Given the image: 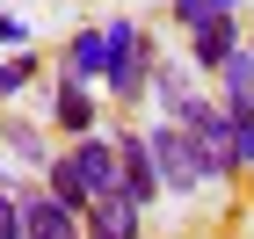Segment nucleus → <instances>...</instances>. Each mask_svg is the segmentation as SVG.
I'll return each mask as SVG.
<instances>
[{
    "instance_id": "4468645a",
    "label": "nucleus",
    "mask_w": 254,
    "mask_h": 239,
    "mask_svg": "<svg viewBox=\"0 0 254 239\" xmlns=\"http://www.w3.org/2000/svg\"><path fill=\"white\" fill-rule=\"evenodd\" d=\"M29 80H37V58H29V51H22V58H0V101H7V95H22Z\"/></svg>"
},
{
    "instance_id": "f257e3e1",
    "label": "nucleus",
    "mask_w": 254,
    "mask_h": 239,
    "mask_svg": "<svg viewBox=\"0 0 254 239\" xmlns=\"http://www.w3.org/2000/svg\"><path fill=\"white\" fill-rule=\"evenodd\" d=\"M102 29H109V65H102V87H109V101H138L145 87H153L160 44L145 37V29H138L131 15H109Z\"/></svg>"
},
{
    "instance_id": "0eeeda50",
    "label": "nucleus",
    "mask_w": 254,
    "mask_h": 239,
    "mask_svg": "<svg viewBox=\"0 0 254 239\" xmlns=\"http://www.w3.org/2000/svg\"><path fill=\"white\" fill-rule=\"evenodd\" d=\"M22 232L29 239H80V210L59 203L51 189H37V196H22Z\"/></svg>"
},
{
    "instance_id": "1a4fd4ad",
    "label": "nucleus",
    "mask_w": 254,
    "mask_h": 239,
    "mask_svg": "<svg viewBox=\"0 0 254 239\" xmlns=\"http://www.w3.org/2000/svg\"><path fill=\"white\" fill-rule=\"evenodd\" d=\"M44 189H51L59 203H73L80 218H87V203H95V189H87V174H80L73 152H51V159H44Z\"/></svg>"
},
{
    "instance_id": "39448f33",
    "label": "nucleus",
    "mask_w": 254,
    "mask_h": 239,
    "mask_svg": "<svg viewBox=\"0 0 254 239\" xmlns=\"http://www.w3.org/2000/svg\"><path fill=\"white\" fill-rule=\"evenodd\" d=\"M240 44H247V29H240L233 15H211V22H196V29H189V65H196V73H218Z\"/></svg>"
},
{
    "instance_id": "20e7f679",
    "label": "nucleus",
    "mask_w": 254,
    "mask_h": 239,
    "mask_svg": "<svg viewBox=\"0 0 254 239\" xmlns=\"http://www.w3.org/2000/svg\"><path fill=\"white\" fill-rule=\"evenodd\" d=\"M117 152H124V189H131V196L153 210V203L167 196V181H160V159H153V138H145V131H124V138H117Z\"/></svg>"
},
{
    "instance_id": "423d86ee",
    "label": "nucleus",
    "mask_w": 254,
    "mask_h": 239,
    "mask_svg": "<svg viewBox=\"0 0 254 239\" xmlns=\"http://www.w3.org/2000/svg\"><path fill=\"white\" fill-rule=\"evenodd\" d=\"M73 159H80V174H87V189H95V196L124 189V152H117V138L87 131V138H73Z\"/></svg>"
},
{
    "instance_id": "9d476101",
    "label": "nucleus",
    "mask_w": 254,
    "mask_h": 239,
    "mask_svg": "<svg viewBox=\"0 0 254 239\" xmlns=\"http://www.w3.org/2000/svg\"><path fill=\"white\" fill-rule=\"evenodd\" d=\"M65 65L73 73H87V80H102V65H109V29H73V44H65Z\"/></svg>"
},
{
    "instance_id": "2eb2a0df",
    "label": "nucleus",
    "mask_w": 254,
    "mask_h": 239,
    "mask_svg": "<svg viewBox=\"0 0 254 239\" xmlns=\"http://www.w3.org/2000/svg\"><path fill=\"white\" fill-rule=\"evenodd\" d=\"M0 239H29V232H22V196H15L7 174H0Z\"/></svg>"
},
{
    "instance_id": "6e6552de",
    "label": "nucleus",
    "mask_w": 254,
    "mask_h": 239,
    "mask_svg": "<svg viewBox=\"0 0 254 239\" xmlns=\"http://www.w3.org/2000/svg\"><path fill=\"white\" fill-rule=\"evenodd\" d=\"M87 225H95V232H124V239H138V225H145V203H138L131 189H109V196H95V203H87Z\"/></svg>"
},
{
    "instance_id": "a211bd4d",
    "label": "nucleus",
    "mask_w": 254,
    "mask_h": 239,
    "mask_svg": "<svg viewBox=\"0 0 254 239\" xmlns=\"http://www.w3.org/2000/svg\"><path fill=\"white\" fill-rule=\"evenodd\" d=\"M0 51H7V37H0Z\"/></svg>"
},
{
    "instance_id": "9b49d317",
    "label": "nucleus",
    "mask_w": 254,
    "mask_h": 239,
    "mask_svg": "<svg viewBox=\"0 0 254 239\" xmlns=\"http://www.w3.org/2000/svg\"><path fill=\"white\" fill-rule=\"evenodd\" d=\"M225 131H233V152H240V167L254 174V101H225Z\"/></svg>"
},
{
    "instance_id": "f8f14e48",
    "label": "nucleus",
    "mask_w": 254,
    "mask_h": 239,
    "mask_svg": "<svg viewBox=\"0 0 254 239\" xmlns=\"http://www.w3.org/2000/svg\"><path fill=\"white\" fill-rule=\"evenodd\" d=\"M240 0H167V15L182 22V29H196V22H211V15H233Z\"/></svg>"
},
{
    "instance_id": "ddd939ff",
    "label": "nucleus",
    "mask_w": 254,
    "mask_h": 239,
    "mask_svg": "<svg viewBox=\"0 0 254 239\" xmlns=\"http://www.w3.org/2000/svg\"><path fill=\"white\" fill-rule=\"evenodd\" d=\"M7 145H15V159H22V167H44V159H51V152H44V131H37V123H7Z\"/></svg>"
},
{
    "instance_id": "7ed1b4c3",
    "label": "nucleus",
    "mask_w": 254,
    "mask_h": 239,
    "mask_svg": "<svg viewBox=\"0 0 254 239\" xmlns=\"http://www.w3.org/2000/svg\"><path fill=\"white\" fill-rule=\"evenodd\" d=\"M51 123H59L65 138H87L102 123V101H95V80L87 73H73V65L59 73V87H51Z\"/></svg>"
},
{
    "instance_id": "f03ea898",
    "label": "nucleus",
    "mask_w": 254,
    "mask_h": 239,
    "mask_svg": "<svg viewBox=\"0 0 254 239\" xmlns=\"http://www.w3.org/2000/svg\"><path fill=\"white\" fill-rule=\"evenodd\" d=\"M145 138H153V159H160V181H167V196H189V189H203V167H196V138H189V123L160 116Z\"/></svg>"
},
{
    "instance_id": "dca6fc26",
    "label": "nucleus",
    "mask_w": 254,
    "mask_h": 239,
    "mask_svg": "<svg viewBox=\"0 0 254 239\" xmlns=\"http://www.w3.org/2000/svg\"><path fill=\"white\" fill-rule=\"evenodd\" d=\"M87 239H124V232H87Z\"/></svg>"
},
{
    "instance_id": "f3484780",
    "label": "nucleus",
    "mask_w": 254,
    "mask_h": 239,
    "mask_svg": "<svg viewBox=\"0 0 254 239\" xmlns=\"http://www.w3.org/2000/svg\"><path fill=\"white\" fill-rule=\"evenodd\" d=\"M247 51H254V22H247Z\"/></svg>"
}]
</instances>
